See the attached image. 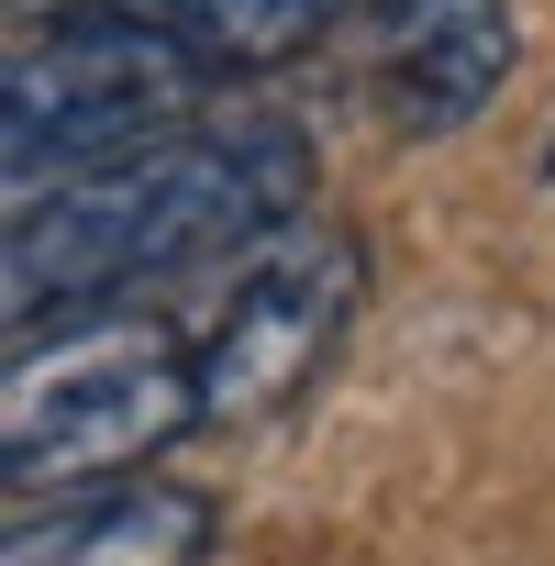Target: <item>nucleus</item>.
<instances>
[{"instance_id": "1", "label": "nucleus", "mask_w": 555, "mask_h": 566, "mask_svg": "<svg viewBox=\"0 0 555 566\" xmlns=\"http://www.w3.org/2000/svg\"><path fill=\"white\" fill-rule=\"evenodd\" d=\"M312 189V145L290 123H211V134H167L56 200L12 211V323L34 334L45 312H90L134 277H178V266H244L278 244V222Z\"/></svg>"}, {"instance_id": "2", "label": "nucleus", "mask_w": 555, "mask_h": 566, "mask_svg": "<svg viewBox=\"0 0 555 566\" xmlns=\"http://www.w3.org/2000/svg\"><path fill=\"white\" fill-rule=\"evenodd\" d=\"M211 101V67L156 34L145 12L112 0H67L56 34L12 45V101H0V167H12V211L56 200L167 134H189V112Z\"/></svg>"}, {"instance_id": "3", "label": "nucleus", "mask_w": 555, "mask_h": 566, "mask_svg": "<svg viewBox=\"0 0 555 566\" xmlns=\"http://www.w3.org/2000/svg\"><path fill=\"white\" fill-rule=\"evenodd\" d=\"M189 422H200V367L145 312L23 334L12 378H0V467L23 500L145 478V455H167Z\"/></svg>"}, {"instance_id": "4", "label": "nucleus", "mask_w": 555, "mask_h": 566, "mask_svg": "<svg viewBox=\"0 0 555 566\" xmlns=\"http://www.w3.org/2000/svg\"><path fill=\"white\" fill-rule=\"evenodd\" d=\"M345 312H356V244L345 233H278L266 255H244L222 312L189 345L200 422H278L323 378V356L345 345Z\"/></svg>"}, {"instance_id": "5", "label": "nucleus", "mask_w": 555, "mask_h": 566, "mask_svg": "<svg viewBox=\"0 0 555 566\" xmlns=\"http://www.w3.org/2000/svg\"><path fill=\"white\" fill-rule=\"evenodd\" d=\"M345 45L389 134H455L511 78V0H345Z\"/></svg>"}, {"instance_id": "6", "label": "nucleus", "mask_w": 555, "mask_h": 566, "mask_svg": "<svg viewBox=\"0 0 555 566\" xmlns=\"http://www.w3.org/2000/svg\"><path fill=\"white\" fill-rule=\"evenodd\" d=\"M211 555V500L178 478H101L12 511L0 566H200Z\"/></svg>"}, {"instance_id": "7", "label": "nucleus", "mask_w": 555, "mask_h": 566, "mask_svg": "<svg viewBox=\"0 0 555 566\" xmlns=\"http://www.w3.org/2000/svg\"><path fill=\"white\" fill-rule=\"evenodd\" d=\"M112 12H145L211 78H266V67H290V56H312L334 34L345 0H112Z\"/></svg>"}, {"instance_id": "8", "label": "nucleus", "mask_w": 555, "mask_h": 566, "mask_svg": "<svg viewBox=\"0 0 555 566\" xmlns=\"http://www.w3.org/2000/svg\"><path fill=\"white\" fill-rule=\"evenodd\" d=\"M544 167H555V156H544Z\"/></svg>"}]
</instances>
